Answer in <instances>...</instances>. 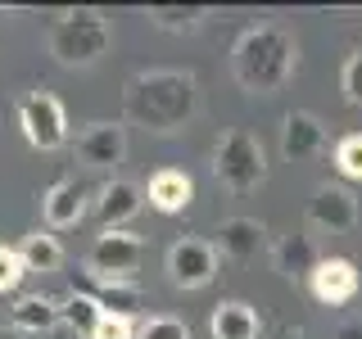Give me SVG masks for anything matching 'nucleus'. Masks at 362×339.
Returning a JSON list of instances; mask_svg holds the SVG:
<instances>
[{
  "label": "nucleus",
  "mask_w": 362,
  "mask_h": 339,
  "mask_svg": "<svg viewBox=\"0 0 362 339\" xmlns=\"http://www.w3.org/2000/svg\"><path fill=\"white\" fill-rule=\"evenodd\" d=\"M145 199H150V208L158 213H186L190 199H195V181H190L186 172H177V167H158V172L145 181Z\"/></svg>",
  "instance_id": "obj_16"
},
{
  "label": "nucleus",
  "mask_w": 362,
  "mask_h": 339,
  "mask_svg": "<svg viewBox=\"0 0 362 339\" xmlns=\"http://www.w3.org/2000/svg\"><path fill=\"white\" fill-rule=\"evenodd\" d=\"M317 263H322V254H317L313 235L294 231V235H281V240H272V267H276L281 276L308 280L313 271H317Z\"/></svg>",
  "instance_id": "obj_15"
},
{
  "label": "nucleus",
  "mask_w": 362,
  "mask_h": 339,
  "mask_svg": "<svg viewBox=\"0 0 362 339\" xmlns=\"http://www.w3.org/2000/svg\"><path fill=\"white\" fill-rule=\"evenodd\" d=\"M276 339H308V331H303V326H286Z\"/></svg>",
  "instance_id": "obj_29"
},
{
  "label": "nucleus",
  "mask_w": 362,
  "mask_h": 339,
  "mask_svg": "<svg viewBox=\"0 0 362 339\" xmlns=\"http://www.w3.org/2000/svg\"><path fill=\"white\" fill-rule=\"evenodd\" d=\"M86 203H90V186H82V181H54L41 195L45 231H68V226H77L86 218Z\"/></svg>",
  "instance_id": "obj_10"
},
{
  "label": "nucleus",
  "mask_w": 362,
  "mask_h": 339,
  "mask_svg": "<svg viewBox=\"0 0 362 339\" xmlns=\"http://www.w3.org/2000/svg\"><path fill=\"white\" fill-rule=\"evenodd\" d=\"M267 244V226L258 218H226L218 226V258L226 263H249Z\"/></svg>",
  "instance_id": "obj_14"
},
{
  "label": "nucleus",
  "mask_w": 362,
  "mask_h": 339,
  "mask_svg": "<svg viewBox=\"0 0 362 339\" xmlns=\"http://www.w3.org/2000/svg\"><path fill=\"white\" fill-rule=\"evenodd\" d=\"M308 222L322 226V231H331V235L354 231V226H358V199H354V190L335 186V181L317 186V195L308 199Z\"/></svg>",
  "instance_id": "obj_9"
},
{
  "label": "nucleus",
  "mask_w": 362,
  "mask_h": 339,
  "mask_svg": "<svg viewBox=\"0 0 362 339\" xmlns=\"http://www.w3.org/2000/svg\"><path fill=\"white\" fill-rule=\"evenodd\" d=\"M0 339H23V335L18 331H0Z\"/></svg>",
  "instance_id": "obj_30"
},
{
  "label": "nucleus",
  "mask_w": 362,
  "mask_h": 339,
  "mask_svg": "<svg viewBox=\"0 0 362 339\" xmlns=\"http://www.w3.org/2000/svg\"><path fill=\"white\" fill-rule=\"evenodd\" d=\"M18 127H23L32 150H59V145H68L64 105L50 90H28V95L18 100Z\"/></svg>",
  "instance_id": "obj_6"
},
{
  "label": "nucleus",
  "mask_w": 362,
  "mask_h": 339,
  "mask_svg": "<svg viewBox=\"0 0 362 339\" xmlns=\"http://www.w3.org/2000/svg\"><path fill=\"white\" fill-rule=\"evenodd\" d=\"M95 303L109 316H136L145 299H141V290H136L132 280H122V285H95Z\"/></svg>",
  "instance_id": "obj_21"
},
{
  "label": "nucleus",
  "mask_w": 362,
  "mask_h": 339,
  "mask_svg": "<svg viewBox=\"0 0 362 339\" xmlns=\"http://www.w3.org/2000/svg\"><path fill=\"white\" fill-rule=\"evenodd\" d=\"M54 326H64L59 321V303L54 299L28 294V299L14 303V331L18 335H45V331H54Z\"/></svg>",
  "instance_id": "obj_18"
},
{
  "label": "nucleus",
  "mask_w": 362,
  "mask_h": 339,
  "mask_svg": "<svg viewBox=\"0 0 362 339\" xmlns=\"http://www.w3.org/2000/svg\"><path fill=\"white\" fill-rule=\"evenodd\" d=\"M73 154L82 158L86 167H113L127 154V131H122L118 122H90V127L77 136Z\"/></svg>",
  "instance_id": "obj_11"
},
{
  "label": "nucleus",
  "mask_w": 362,
  "mask_h": 339,
  "mask_svg": "<svg viewBox=\"0 0 362 339\" xmlns=\"http://www.w3.org/2000/svg\"><path fill=\"white\" fill-rule=\"evenodd\" d=\"M339 90H344L349 105H358V109H362V50H354V54L344 59V73H339Z\"/></svg>",
  "instance_id": "obj_25"
},
{
  "label": "nucleus",
  "mask_w": 362,
  "mask_h": 339,
  "mask_svg": "<svg viewBox=\"0 0 362 339\" xmlns=\"http://www.w3.org/2000/svg\"><path fill=\"white\" fill-rule=\"evenodd\" d=\"M23 276H28V267H23L18 249H5V244H0V294H14L23 285Z\"/></svg>",
  "instance_id": "obj_24"
},
{
  "label": "nucleus",
  "mask_w": 362,
  "mask_h": 339,
  "mask_svg": "<svg viewBox=\"0 0 362 339\" xmlns=\"http://www.w3.org/2000/svg\"><path fill=\"white\" fill-rule=\"evenodd\" d=\"M145 190L132 186V181H109V186L95 190V218H100V231H127V222L141 213V199Z\"/></svg>",
  "instance_id": "obj_13"
},
{
  "label": "nucleus",
  "mask_w": 362,
  "mask_h": 339,
  "mask_svg": "<svg viewBox=\"0 0 362 339\" xmlns=\"http://www.w3.org/2000/svg\"><path fill=\"white\" fill-rule=\"evenodd\" d=\"M209 335L213 339H258L263 335V316L249 308V303H240V299H226L209 316Z\"/></svg>",
  "instance_id": "obj_17"
},
{
  "label": "nucleus",
  "mask_w": 362,
  "mask_h": 339,
  "mask_svg": "<svg viewBox=\"0 0 362 339\" xmlns=\"http://www.w3.org/2000/svg\"><path fill=\"white\" fill-rule=\"evenodd\" d=\"M213 172H218V181L226 190H235V195H249L254 186H263L267 163H263V145H258V136L245 131V127L222 131L218 150H213Z\"/></svg>",
  "instance_id": "obj_3"
},
{
  "label": "nucleus",
  "mask_w": 362,
  "mask_h": 339,
  "mask_svg": "<svg viewBox=\"0 0 362 339\" xmlns=\"http://www.w3.org/2000/svg\"><path fill=\"white\" fill-rule=\"evenodd\" d=\"M90 339H136V326H132V316H100V326L90 331Z\"/></svg>",
  "instance_id": "obj_26"
},
{
  "label": "nucleus",
  "mask_w": 362,
  "mask_h": 339,
  "mask_svg": "<svg viewBox=\"0 0 362 339\" xmlns=\"http://www.w3.org/2000/svg\"><path fill=\"white\" fill-rule=\"evenodd\" d=\"M50 50L59 64H95L109 50V23L100 14H68L54 23Z\"/></svg>",
  "instance_id": "obj_5"
},
{
  "label": "nucleus",
  "mask_w": 362,
  "mask_h": 339,
  "mask_svg": "<svg viewBox=\"0 0 362 339\" xmlns=\"http://www.w3.org/2000/svg\"><path fill=\"white\" fill-rule=\"evenodd\" d=\"M358 263H349V258H322L317 271L308 276V290L317 303H326V308H344V303L358 299Z\"/></svg>",
  "instance_id": "obj_8"
},
{
  "label": "nucleus",
  "mask_w": 362,
  "mask_h": 339,
  "mask_svg": "<svg viewBox=\"0 0 362 339\" xmlns=\"http://www.w3.org/2000/svg\"><path fill=\"white\" fill-rule=\"evenodd\" d=\"M335 167H339V177L362 181V131L344 136V141L335 145Z\"/></svg>",
  "instance_id": "obj_22"
},
{
  "label": "nucleus",
  "mask_w": 362,
  "mask_h": 339,
  "mask_svg": "<svg viewBox=\"0 0 362 339\" xmlns=\"http://www.w3.org/2000/svg\"><path fill=\"white\" fill-rule=\"evenodd\" d=\"M127 113L136 122L154 131H177L181 122L195 113V77L190 73H150L136 77L132 95H127Z\"/></svg>",
  "instance_id": "obj_2"
},
{
  "label": "nucleus",
  "mask_w": 362,
  "mask_h": 339,
  "mask_svg": "<svg viewBox=\"0 0 362 339\" xmlns=\"http://www.w3.org/2000/svg\"><path fill=\"white\" fill-rule=\"evenodd\" d=\"M18 258H23L28 271H59L64 249H59V240H54L50 231H28L23 244H18Z\"/></svg>",
  "instance_id": "obj_19"
},
{
  "label": "nucleus",
  "mask_w": 362,
  "mask_h": 339,
  "mask_svg": "<svg viewBox=\"0 0 362 339\" xmlns=\"http://www.w3.org/2000/svg\"><path fill=\"white\" fill-rule=\"evenodd\" d=\"M145 258V240L136 231H100L95 244L86 249V276L95 285H122L136 276Z\"/></svg>",
  "instance_id": "obj_4"
},
{
  "label": "nucleus",
  "mask_w": 362,
  "mask_h": 339,
  "mask_svg": "<svg viewBox=\"0 0 362 339\" xmlns=\"http://www.w3.org/2000/svg\"><path fill=\"white\" fill-rule=\"evenodd\" d=\"M100 316H105V308L95 303V294H82V290H73L68 299H59V321L68 326V331H77V335H86L100 326Z\"/></svg>",
  "instance_id": "obj_20"
},
{
  "label": "nucleus",
  "mask_w": 362,
  "mask_h": 339,
  "mask_svg": "<svg viewBox=\"0 0 362 339\" xmlns=\"http://www.w3.org/2000/svg\"><path fill=\"white\" fill-rule=\"evenodd\" d=\"M281 154L290 163H308V158L326 154V127L303 109L286 113V122H281Z\"/></svg>",
  "instance_id": "obj_12"
},
{
  "label": "nucleus",
  "mask_w": 362,
  "mask_h": 339,
  "mask_svg": "<svg viewBox=\"0 0 362 339\" xmlns=\"http://www.w3.org/2000/svg\"><path fill=\"white\" fill-rule=\"evenodd\" d=\"M218 276V244L209 240H177L168 249V280L177 290H204Z\"/></svg>",
  "instance_id": "obj_7"
},
{
  "label": "nucleus",
  "mask_w": 362,
  "mask_h": 339,
  "mask_svg": "<svg viewBox=\"0 0 362 339\" xmlns=\"http://www.w3.org/2000/svg\"><path fill=\"white\" fill-rule=\"evenodd\" d=\"M294 64H299V45H294V37L286 28H276V23L249 28L245 37L235 41V82H240L249 95H276L294 77Z\"/></svg>",
  "instance_id": "obj_1"
},
{
  "label": "nucleus",
  "mask_w": 362,
  "mask_h": 339,
  "mask_svg": "<svg viewBox=\"0 0 362 339\" xmlns=\"http://www.w3.org/2000/svg\"><path fill=\"white\" fill-rule=\"evenodd\" d=\"M136 339H190V326L181 316H150V321L136 331Z\"/></svg>",
  "instance_id": "obj_23"
},
{
  "label": "nucleus",
  "mask_w": 362,
  "mask_h": 339,
  "mask_svg": "<svg viewBox=\"0 0 362 339\" xmlns=\"http://www.w3.org/2000/svg\"><path fill=\"white\" fill-rule=\"evenodd\" d=\"M154 23H163V28H190L195 14H168V9H154Z\"/></svg>",
  "instance_id": "obj_27"
},
{
  "label": "nucleus",
  "mask_w": 362,
  "mask_h": 339,
  "mask_svg": "<svg viewBox=\"0 0 362 339\" xmlns=\"http://www.w3.org/2000/svg\"><path fill=\"white\" fill-rule=\"evenodd\" d=\"M335 339H362V316H349V321L335 326Z\"/></svg>",
  "instance_id": "obj_28"
}]
</instances>
